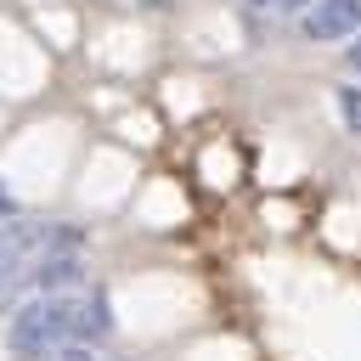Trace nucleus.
<instances>
[{"label": "nucleus", "instance_id": "5", "mask_svg": "<svg viewBox=\"0 0 361 361\" xmlns=\"http://www.w3.org/2000/svg\"><path fill=\"white\" fill-rule=\"evenodd\" d=\"M51 361H96V355H90V344H56Z\"/></svg>", "mask_w": 361, "mask_h": 361}, {"label": "nucleus", "instance_id": "2", "mask_svg": "<svg viewBox=\"0 0 361 361\" xmlns=\"http://www.w3.org/2000/svg\"><path fill=\"white\" fill-rule=\"evenodd\" d=\"M11 350L23 355V361H45L56 344H62V333H56V310H51V293H39V299H28V305H17V316H11Z\"/></svg>", "mask_w": 361, "mask_h": 361}, {"label": "nucleus", "instance_id": "7", "mask_svg": "<svg viewBox=\"0 0 361 361\" xmlns=\"http://www.w3.org/2000/svg\"><path fill=\"white\" fill-rule=\"evenodd\" d=\"M344 56H350V68H355V73H361V34H355V45H350V51H344Z\"/></svg>", "mask_w": 361, "mask_h": 361}, {"label": "nucleus", "instance_id": "8", "mask_svg": "<svg viewBox=\"0 0 361 361\" xmlns=\"http://www.w3.org/2000/svg\"><path fill=\"white\" fill-rule=\"evenodd\" d=\"M276 6H282V11H305L310 0H276Z\"/></svg>", "mask_w": 361, "mask_h": 361}, {"label": "nucleus", "instance_id": "6", "mask_svg": "<svg viewBox=\"0 0 361 361\" xmlns=\"http://www.w3.org/2000/svg\"><path fill=\"white\" fill-rule=\"evenodd\" d=\"M6 214H17V203H11V192L0 186V220H6Z\"/></svg>", "mask_w": 361, "mask_h": 361}, {"label": "nucleus", "instance_id": "9", "mask_svg": "<svg viewBox=\"0 0 361 361\" xmlns=\"http://www.w3.org/2000/svg\"><path fill=\"white\" fill-rule=\"evenodd\" d=\"M243 6H276V0H243Z\"/></svg>", "mask_w": 361, "mask_h": 361}, {"label": "nucleus", "instance_id": "3", "mask_svg": "<svg viewBox=\"0 0 361 361\" xmlns=\"http://www.w3.org/2000/svg\"><path fill=\"white\" fill-rule=\"evenodd\" d=\"M361 28V0H310L305 6V34L310 39H344Z\"/></svg>", "mask_w": 361, "mask_h": 361}, {"label": "nucleus", "instance_id": "4", "mask_svg": "<svg viewBox=\"0 0 361 361\" xmlns=\"http://www.w3.org/2000/svg\"><path fill=\"white\" fill-rule=\"evenodd\" d=\"M333 96H338V118H344V130L361 135V85H344V90H333Z\"/></svg>", "mask_w": 361, "mask_h": 361}, {"label": "nucleus", "instance_id": "1", "mask_svg": "<svg viewBox=\"0 0 361 361\" xmlns=\"http://www.w3.org/2000/svg\"><path fill=\"white\" fill-rule=\"evenodd\" d=\"M51 310H56L62 344H96L113 327V310H107V299L96 288H62V293H51Z\"/></svg>", "mask_w": 361, "mask_h": 361}]
</instances>
